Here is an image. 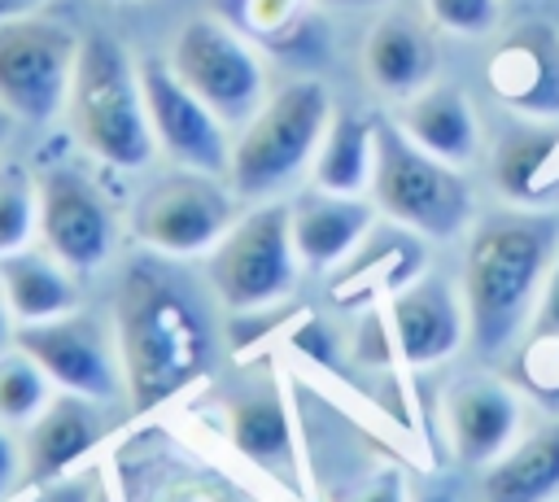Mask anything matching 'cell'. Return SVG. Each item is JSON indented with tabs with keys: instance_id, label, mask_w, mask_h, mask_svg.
<instances>
[{
	"instance_id": "cell-6",
	"label": "cell",
	"mask_w": 559,
	"mask_h": 502,
	"mask_svg": "<svg viewBox=\"0 0 559 502\" xmlns=\"http://www.w3.org/2000/svg\"><path fill=\"white\" fill-rule=\"evenodd\" d=\"M205 262H210V288L231 314L280 306L301 271L288 201L271 196L245 210L231 223V231L205 253Z\"/></svg>"
},
{
	"instance_id": "cell-37",
	"label": "cell",
	"mask_w": 559,
	"mask_h": 502,
	"mask_svg": "<svg viewBox=\"0 0 559 502\" xmlns=\"http://www.w3.org/2000/svg\"><path fill=\"white\" fill-rule=\"evenodd\" d=\"M9 122H13V113L0 105V148H4V140H9Z\"/></svg>"
},
{
	"instance_id": "cell-36",
	"label": "cell",
	"mask_w": 559,
	"mask_h": 502,
	"mask_svg": "<svg viewBox=\"0 0 559 502\" xmlns=\"http://www.w3.org/2000/svg\"><path fill=\"white\" fill-rule=\"evenodd\" d=\"M323 9H380V4H389V0H319Z\"/></svg>"
},
{
	"instance_id": "cell-8",
	"label": "cell",
	"mask_w": 559,
	"mask_h": 502,
	"mask_svg": "<svg viewBox=\"0 0 559 502\" xmlns=\"http://www.w3.org/2000/svg\"><path fill=\"white\" fill-rule=\"evenodd\" d=\"M236 188L227 175H205V170H175L162 183H153L131 218L135 240L170 262L183 258H205L240 218Z\"/></svg>"
},
{
	"instance_id": "cell-24",
	"label": "cell",
	"mask_w": 559,
	"mask_h": 502,
	"mask_svg": "<svg viewBox=\"0 0 559 502\" xmlns=\"http://www.w3.org/2000/svg\"><path fill=\"white\" fill-rule=\"evenodd\" d=\"M227 437L245 458H253L262 467L288 463V454H293V423L275 393H249V397L231 402Z\"/></svg>"
},
{
	"instance_id": "cell-33",
	"label": "cell",
	"mask_w": 559,
	"mask_h": 502,
	"mask_svg": "<svg viewBox=\"0 0 559 502\" xmlns=\"http://www.w3.org/2000/svg\"><path fill=\"white\" fill-rule=\"evenodd\" d=\"M293 340H297L306 354H314L319 362H332V358H336V349H332V336H328V327H323L319 319H310V323H306V327H301Z\"/></svg>"
},
{
	"instance_id": "cell-5",
	"label": "cell",
	"mask_w": 559,
	"mask_h": 502,
	"mask_svg": "<svg viewBox=\"0 0 559 502\" xmlns=\"http://www.w3.org/2000/svg\"><path fill=\"white\" fill-rule=\"evenodd\" d=\"M371 201L397 227L428 240H450L472 223V188L459 166L419 148L397 122H376Z\"/></svg>"
},
{
	"instance_id": "cell-17",
	"label": "cell",
	"mask_w": 559,
	"mask_h": 502,
	"mask_svg": "<svg viewBox=\"0 0 559 502\" xmlns=\"http://www.w3.org/2000/svg\"><path fill=\"white\" fill-rule=\"evenodd\" d=\"M362 74L380 96L411 100L437 74V48L428 31L402 13H384L362 39Z\"/></svg>"
},
{
	"instance_id": "cell-9",
	"label": "cell",
	"mask_w": 559,
	"mask_h": 502,
	"mask_svg": "<svg viewBox=\"0 0 559 502\" xmlns=\"http://www.w3.org/2000/svg\"><path fill=\"white\" fill-rule=\"evenodd\" d=\"M79 44L83 35L44 13L0 22V105L13 122H52L66 113Z\"/></svg>"
},
{
	"instance_id": "cell-4",
	"label": "cell",
	"mask_w": 559,
	"mask_h": 502,
	"mask_svg": "<svg viewBox=\"0 0 559 502\" xmlns=\"http://www.w3.org/2000/svg\"><path fill=\"white\" fill-rule=\"evenodd\" d=\"M332 113V96L319 79H293L271 92L231 140V188L249 201H271L280 188L314 166Z\"/></svg>"
},
{
	"instance_id": "cell-3",
	"label": "cell",
	"mask_w": 559,
	"mask_h": 502,
	"mask_svg": "<svg viewBox=\"0 0 559 502\" xmlns=\"http://www.w3.org/2000/svg\"><path fill=\"white\" fill-rule=\"evenodd\" d=\"M66 118H70L74 140L96 162H105L114 170H140L157 153L140 65L105 31H92L79 44V61H74L70 96H66Z\"/></svg>"
},
{
	"instance_id": "cell-20",
	"label": "cell",
	"mask_w": 559,
	"mask_h": 502,
	"mask_svg": "<svg viewBox=\"0 0 559 502\" xmlns=\"http://www.w3.org/2000/svg\"><path fill=\"white\" fill-rule=\"evenodd\" d=\"M397 127L428 148L432 157L450 162V166H467L480 148V127L472 113V100L463 96V87L454 83H428L424 92H415L411 100H402Z\"/></svg>"
},
{
	"instance_id": "cell-18",
	"label": "cell",
	"mask_w": 559,
	"mask_h": 502,
	"mask_svg": "<svg viewBox=\"0 0 559 502\" xmlns=\"http://www.w3.org/2000/svg\"><path fill=\"white\" fill-rule=\"evenodd\" d=\"M96 441H100V415H96V402L57 389V397L44 406V415L26 428L22 458H26V476H31V485L61 480V476H66V471H70Z\"/></svg>"
},
{
	"instance_id": "cell-12",
	"label": "cell",
	"mask_w": 559,
	"mask_h": 502,
	"mask_svg": "<svg viewBox=\"0 0 559 502\" xmlns=\"http://www.w3.org/2000/svg\"><path fill=\"white\" fill-rule=\"evenodd\" d=\"M39 240L74 275H92L118 244V218L92 179L57 166L39 175Z\"/></svg>"
},
{
	"instance_id": "cell-19",
	"label": "cell",
	"mask_w": 559,
	"mask_h": 502,
	"mask_svg": "<svg viewBox=\"0 0 559 502\" xmlns=\"http://www.w3.org/2000/svg\"><path fill=\"white\" fill-rule=\"evenodd\" d=\"M493 183L515 205H542L559 192V127L537 118L528 127H511L498 135L489 157Z\"/></svg>"
},
{
	"instance_id": "cell-39",
	"label": "cell",
	"mask_w": 559,
	"mask_h": 502,
	"mask_svg": "<svg viewBox=\"0 0 559 502\" xmlns=\"http://www.w3.org/2000/svg\"><path fill=\"white\" fill-rule=\"evenodd\" d=\"M109 4H127V0H109Z\"/></svg>"
},
{
	"instance_id": "cell-31",
	"label": "cell",
	"mask_w": 559,
	"mask_h": 502,
	"mask_svg": "<svg viewBox=\"0 0 559 502\" xmlns=\"http://www.w3.org/2000/svg\"><path fill=\"white\" fill-rule=\"evenodd\" d=\"M26 471V458H22V450H17V441L4 432V423H0V498H9V489H13V480Z\"/></svg>"
},
{
	"instance_id": "cell-23",
	"label": "cell",
	"mask_w": 559,
	"mask_h": 502,
	"mask_svg": "<svg viewBox=\"0 0 559 502\" xmlns=\"http://www.w3.org/2000/svg\"><path fill=\"white\" fill-rule=\"evenodd\" d=\"M371 175H376V122L349 109H336L323 144L314 153L310 179L323 192H341V196H362L371 192Z\"/></svg>"
},
{
	"instance_id": "cell-25",
	"label": "cell",
	"mask_w": 559,
	"mask_h": 502,
	"mask_svg": "<svg viewBox=\"0 0 559 502\" xmlns=\"http://www.w3.org/2000/svg\"><path fill=\"white\" fill-rule=\"evenodd\" d=\"M52 389L57 384L44 375V367L31 354H22L17 345L0 349V423L31 428L44 415V406L57 397Z\"/></svg>"
},
{
	"instance_id": "cell-22",
	"label": "cell",
	"mask_w": 559,
	"mask_h": 502,
	"mask_svg": "<svg viewBox=\"0 0 559 502\" xmlns=\"http://www.w3.org/2000/svg\"><path fill=\"white\" fill-rule=\"evenodd\" d=\"M559 493V419L515 441L489 463L480 498L485 502H550Z\"/></svg>"
},
{
	"instance_id": "cell-34",
	"label": "cell",
	"mask_w": 559,
	"mask_h": 502,
	"mask_svg": "<svg viewBox=\"0 0 559 502\" xmlns=\"http://www.w3.org/2000/svg\"><path fill=\"white\" fill-rule=\"evenodd\" d=\"M48 0H0V22H13V17H31L39 13Z\"/></svg>"
},
{
	"instance_id": "cell-29",
	"label": "cell",
	"mask_w": 559,
	"mask_h": 502,
	"mask_svg": "<svg viewBox=\"0 0 559 502\" xmlns=\"http://www.w3.org/2000/svg\"><path fill=\"white\" fill-rule=\"evenodd\" d=\"M533 336H559V258L546 275V288H542V301L533 310Z\"/></svg>"
},
{
	"instance_id": "cell-32",
	"label": "cell",
	"mask_w": 559,
	"mask_h": 502,
	"mask_svg": "<svg viewBox=\"0 0 559 502\" xmlns=\"http://www.w3.org/2000/svg\"><path fill=\"white\" fill-rule=\"evenodd\" d=\"M31 502H92V485L87 480H48V485H39V493Z\"/></svg>"
},
{
	"instance_id": "cell-35",
	"label": "cell",
	"mask_w": 559,
	"mask_h": 502,
	"mask_svg": "<svg viewBox=\"0 0 559 502\" xmlns=\"http://www.w3.org/2000/svg\"><path fill=\"white\" fill-rule=\"evenodd\" d=\"M13 314H9V301H4V288H0V349H9L13 345Z\"/></svg>"
},
{
	"instance_id": "cell-38",
	"label": "cell",
	"mask_w": 559,
	"mask_h": 502,
	"mask_svg": "<svg viewBox=\"0 0 559 502\" xmlns=\"http://www.w3.org/2000/svg\"><path fill=\"white\" fill-rule=\"evenodd\" d=\"M419 502H454V498H450V493H424Z\"/></svg>"
},
{
	"instance_id": "cell-13",
	"label": "cell",
	"mask_w": 559,
	"mask_h": 502,
	"mask_svg": "<svg viewBox=\"0 0 559 502\" xmlns=\"http://www.w3.org/2000/svg\"><path fill=\"white\" fill-rule=\"evenodd\" d=\"M485 79L507 109L524 118H559V31L550 22H520L489 52Z\"/></svg>"
},
{
	"instance_id": "cell-2",
	"label": "cell",
	"mask_w": 559,
	"mask_h": 502,
	"mask_svg": "<svg viewBox=\"0 0 559 502\" xmlns=\"http://www.w3.org/2000/svg\"><path fill=\"white\" fill-rule=\"evenodd\" d=\"M559 258V214L550 210H493L472 227L463 258V306L472 345L502 354L524 319L537 310L546 275Z\"/></svg>"
},
{
	"instance_id": "cell-7",
	"label": "cell",
	"mask_w": 559,
	"mask_h": 502,
	"mask_svg": "<svg viewBox=\"0 0 559 502\" xmlns=\"http://www.w3.org/2000/svg\"><path fill=\"white\" fill-rule=\"evenodd\" d=\"M166 61L236 131L271 96V87H266V61L253 48V39L245 31H236L231 22L214 17V13L188 17L175 31V39H170Z\"/></svg>"
},
{
	"instance_id": "cell-28",
	"label": "cell",
	"mask_w": 559,
	"mask_h": 502,
	"mask_svg": "<svg viewBox=\"0 0 559 502\" xmlns=\"http://www.w3.org/2000/svg\"><path fill=\"white\" fill-rule=\"evenodd\" d=\"M310 4H319V0H240V17H245L249 35L280 39L306 17Z\"/></svg>"
},
{
	"instance_id": "cell-14",
	"label": "cell",
	"mask_w": 559,
	"mask_h": 502,
	"mask_svg": "<svg viewBox=\"0 0 559 502\" xmlns=\"http://www.w3.org/2000/svg\"><path fill=\"white\" fill-rule=\"evenodd\" d=\"M467 336V306L445 279H411L389 297V340L406 367L445 362Z\"/></svg>"
},
{
	"instance_id": "cell-11",
	"label": "cell",
	"mask_w": 559,
	"mask_h": 502,
	"mask_svg": "<svg viewBox=\"0 0 559 502\" xmlns=\"http://www.w3.org/2000/svg\"><path fill=\"white\" fill-rule=\"evenodd\" d=\"M13 345L31 354L61 393H74L87 402H114L118 393H127L118 345H109L100 323L79 310L48 323H17Z\"/></svg>"
},
{
	"instance_id": "cell-16",
	"label": "cell",
	"mask_w": 559,
	"mask_h": 502,
	"mask_svg": "<svg viewBox=\"0 0 559 502\" xmlns=\"http://www.w3.org/2000/svg\"><path fill=\"white\" fill-rule=\"evenodd\" d=\"M288 210H293L297 258H301V266H314V271H332L345 258H354L371 231V218H376L371 201L323 192V188H310Z\"/></svg>"
},
{
	"instance_id": "cell-10",
	"label": "cell",
	"mask_w": 559,
	"mask_h": 502,
	"mask_svg": "<svg viewBox=\"0 0 559 502\" xmlns=\"http://www.w3.org/2000/svg\"><path fill=\"white\" fill-rule=\"evenodd\" d=\"M140 83H144V105H148V127L157 140V153H166L179 170H205V175H227L231 166V127L170 70L166 57H144L140 61Z\"/></svg>"
},
{
	"instance_id": "cell-21",
	"label": "cell",
	"mask_w": 559,
	"mask_h": 502,
	"mask_svg": "<svg viewBox=\"0 0 559 502\" xmlns=\"http://www.w3.org/2000/svg\"><path fill=\"white\" fill-rule=\"evenodd\" d=\"M0 288L13 323H48L79 310L74 271L48 249H17L0 258Z\"/></svg>"
},
{
	"instance_id": "cell-15",
	"label": "cell",
	"mask_w": 559,
	"mask_h": 502,
	"mask_svg": "<svg viewBox=\"0 0 559 502\" xmlns=\"http://www.w3.org/2000/svg\"><path fill=\"white\" fill-rule=\"evenodd\" d=\"M445 428L463 463L489 467L507 454L520 428V402L502 380H463L445 397Z\"/></svg>"
},
{
	"instance_id": "cell-1",
	"label": "cell",
	"mask_w": 559,
	"mask_h": 502,
	"mask_svg": "<svg viewBox=\"0 0 559 502\" xmlns=\"http://www.w3.org/2000/svg\"><path fill=\"white\" fill-rule=\"evenodd\" d=\"M114 345L135 410H153L192 389L214 362L210 323L188 284L144 258L127 266L114 297Z\"/></svg>"
},
{
	"instance_id": "cell-26",
	"label": "cell",
	"mask_w": 559,
	"mask_h": 502,
	"mask_svg": "<svg viewBox=\"0 0 559 502\" xmlns=\"http://www.w3.org/2000/svg\"><path fill=\"white\" fill-rule=\"evenodd\" d=\"M39 236V179L26 166L0 162V258L31 249Z\"/></svg>"
},
{
	"instance_id": "cell-30",
	"label": "cell",
	"mask_w": 559,
	"mask_h": 502,
	"mask_svg": "<svg viewBox=\"0 0 559 502\" xmlns=\"http://www.w3.org/2000/svg\"><path fill=\"white\" fill-rule=\"evenodd\" d=\"M354 502H411V498H406V480H402V471H380Z\"/></svg>"
},
{
	"instance_id": "cell-27",
	"label": "cell",
	"mask_w": 559,
	"mask_h": 502,
	"mask_svg": "<svg viewBox=\"0 0 559 502\" xmlns=\"http://www.w3.org/2000/svg\"><path fill=\"white\" fill-rule=\"evenodd\" d=\"M424 9L450 35H489L498 26V0H424Z\"/></svg>"
}]
</instances>
